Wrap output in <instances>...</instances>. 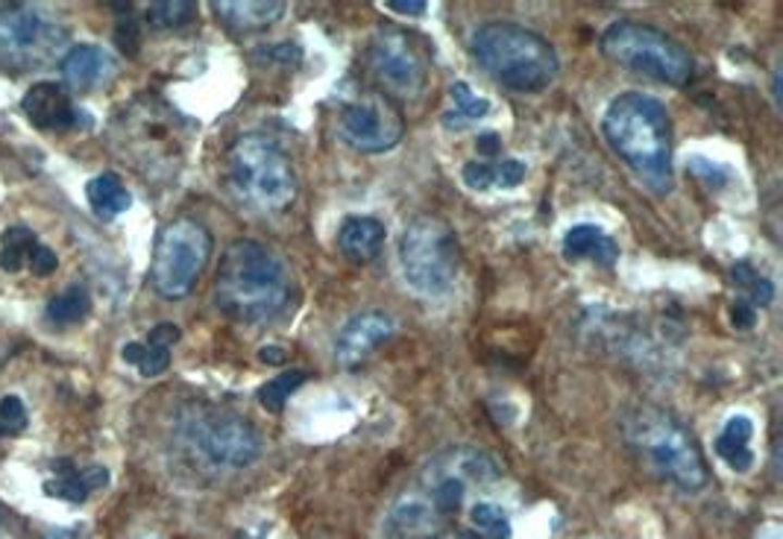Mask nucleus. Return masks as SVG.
<instances>
[{
	"label": "nucleus",
	"mask_w": 783,
	"mask_h": 539,
	"mask_svg": "<svg viewBox=\"0 0 783 539\" xmlns=\"http://www.w3.org/2000/svg\"><path fill=\"white\" fill-rule=\"evenodd\" d=\"M610 150L655 193L672 191V121L658 97L625 91L610 100L601 117Z\"/></svg>",
	"instance_id": "f257e3e1"
},
{
	"label": "nucleus",
	"mask_w": 783,
	"mask_h": 539,
	"mask_svg": "<svg viewBox=\"0 0 783 539\" xmlns=\"http://www.w3.org/2000/svg\"><path fill=\"white\" fill-rule=\"evenodd\" d=\"M294 297L285 261L259 241L226 247L214 276V305L238 323H268L288 309Z\"/></svg>",
	"instance_id": "f03ea898"
},
{
	"label": "nucleus",
	"mask_w": 783,
	"mask_h": 539,
	"mask_svg": "<svg viewBox=\"0 0 783 539\" xmlns=\"http://www.w3.org/2000/svg\"><path fill=\"white\" fill-rule=\"evenodd\" d=\"M470 50L487 77H494L499 86L520 95L546 91L561 71L558 50L551 48L540 33L513 21L482 24L473 33Z\"/></svg>",
	"instance_id": "7ed1b4c3"
},
{
	"label": "nucleus",
	"mask_w": 783,
	"mask_h": 539,
	"mask_svg": "<svg viewBox=\"0 0 783 539\" xmlns=\"http://www.w3.org/2000/svg\"><path fill=\"white\" fill-rule=\"evenodd\" d=\"M622 434L631 452L658 475L660 481L678 490L696 492L707 487L710 472L701 457V449L681 419L660 408L643 404L622 416Z\"/></svg>",
	"instance_id": "20e7f679"
},
{
	"label": "nucleus",
	"mask_w": 783,
	"mask_h": 539,
	"mask_svg": "<svg viewBox=\"0 0 783 539\" xmlns=\"http://www.w3.org/2000/svg\"><path fill=\"white\" fill-rule=\"evenodd\" d=\"M226 185L256 212H282L297 197V171L271 135H241L226 153Z\"/></svg>",
	"instance_id": "39448f33"
},
{
	"label": "nucleus",
	"mask_w": 783,
	"mask_h": 539,
	"mask_svg": "<svg viewBox=\"0 0 783 539\" xmlns=\"http://www.w3.org/2000/svg\"><path fill=\"white\" fill-rule=\"evenodd\" d=\"M601 53L619 67H629L639 77L658 79L663 86H687L696 74V62L681 41L663 29L639 21H617L599 39Z\"/></svg>",
	"instance_id": "423d86ee"
},
{
	"label": "nucleus",
	"mask_w": 783,
	"mask_h": 539,
	"mask_svg": "<svg viewBox=\"0 0 783 539\" xmlns=\"http://www.w3.org/2000/svg\"><path fill=\"white\" fill-rule=\"evenodd\" d=\"M399 267L408 288L420 297H444L461 270V247L452 226L432 214L414 217L399 238Z\"/></svg>",
	"instance_id": "0eeeda50"
},
{
	"label": "nucleus",
	"mask_w": 783,
	"mask_h": 539,
	"mask_svg": "<svg viewBox=\"0 0 783 539\" xmlns=\"http://www.w3.org/2000/svg\"><path fill=\"white\" fill-rule=\"evenodd\" d=\"M212 235L203 223L191 217L167 223L156 238L153 267H150L156 293L165 299L188 297L212 259Z\"/></svg>",
	"instance_id": "6e6552de"
},
{
	"label": "nucleus",
	"mask_w": 783,
	"mask_h": 539,
	"mask_svg": "<svg viewBox=\"0 0 783 539\" xmlns=\"http://www.w3.org/2000/svg\"><path fill=\"white\" fill-rule=\"evenodd\" d=\"M188 452L212 469H247L259 461L261 437L250 419L229 411H200L183 425Z\"/></svg>",
	"instance_id": "1a4fd4ad"
},
{
	"label": "nucleus",
	"mask_w": 783,
	"mask_h": 539,
	"mask_svg": "<svg viewBox=\"0 0 783 539\" xmlns=\"http://www.w3.org/2000/svg\"><path fill=\"white\" fill-rule=\"evenodd\" d=\"M368 62L390 95L408 100L423 95L428 83V59L417 41V33H408L397 24H378L370 36Z\"/></svg>",
	"instance_id": "9d476101"
},
{
	"label": "nucleus",
	"mask_w": 783,
	"mask_h": 539,
	"mask_svg": "<svg viewBox=\"0 0 783 539\" xmlns=\"http://www.w3.org/2000/svg\"><path fill=\"white\" fill-rule=\"evenodd\" d=\"M402 133H406V121L399 115V109L378 91L356 97L340 109L338 138L356 153H387L402 141Z\"/></svg>",
	"instance_id": "9b49d317"
},
{
	"label": "nucleus",
	"mask_w": 783,
	"mask_h": 539,
	"mask_svg": "<svg viewBox=\"0 0 783 539\" xmlns=\"http://www.w3.org/2000/svg\"><path fill=\"white\" fill-rule=\"evenodd\" d=\"M62 39V29L50 24L39 10L12 3L0 7V65L29 71L39 67Z\"/></svg>",
	"instance_id": "f8f14e48"
},
{
	"label": "nucleus",
	"mask_w": 783,
	"mask_h": 539,
	"mask_svg": "<svg viewBox=\"0 0 783 539\" xmlns=\"http://www.w3.org/2000/svg\"><path fill=\"white\" fill-rule=\"evenodd\" d=\"M394 317L387 311L370 309L358 311L356 317L349 319L347 326L338 331L335 340V358L340 366H358L364 364L373 352H376L385 340L394 335Z\"/></svg>",
	"instance_id": "ddd939ff"
},
{
	"label": "nucleus",
	"mask_w": 783,
	"mask_h": 539,
	"mask_svg": "<svg viewBox=\"0 0 783 539\" xmlns=\"http://www.w3.org/2000/svg\"><path fill=\"white\" fill-rule=\"evenodd\" d=\"M24 115L36 129H45V133H65V129H74L79 121V112L71 100V91L62 83H36L24 95Z\"/></svg>",
	"instance_id": "4468645a"
},
{
	"label": "nucleus",
	"mask_w": 783,
	"mask_h": 539,
	"mask_svg": "<svg viewBox=\"0 0 783 539\" xmlns=\"http://www.w3.org/2000/svg\"><path fill=\"white\" fill-rule=\"evenodd\" d=\"M385 238L387 231L382 221L368 217V214H356V217H347V221L340 223L338 250L352 264H368V261H373L382 252Z\"/></svg>",
	"instance_id": "2eb2a0df"
},
{
	"label": "nucleus",
	"mask_w": 783,
	"mask_h": 539,
	"mask_svg": "<svg viewBox=\"0 0 783 539\" xmlns=\"http://www.w3.org/2000/svg\"><path fill=\"white\" fill-rule=\"evenodd\" d=\"M53 478L45 484V492L48 496H57L62 501H71V504H83V501L91 496V490H100L107 487L109 472L103 466H91V469H77L69 457H59L53 461Z\"/></svg>",
	"instance_id": "dca6fc26"
},
{
	"label": "nucleus",
	"mask_w": 783,
	"mask_h": 539,
	"mask_svg": "<svg viewBox=\"0 0 783 539\" xmlns=\"http://www.w3.org/2000/svg\"><path fill=\"white\" fill-rule=\"evenodd\" d=\"M59 67H62V77H65L69 91L71 88L74 91H88L112 71V59L107 57V50L97 48V45H77V48H71L62 57Z\"/></svg>",
	"instance_id": "f3484780"
},
{
	"label": "nucleus",
	"mask_w": 783,
	"mask_h": 539,
	"mask_svg": "<svg viewBox=\"0 0 783 539\" xmlns=\"http://www.w3.org/2000/svg\"><path fill=\"white\" fill-rule=\"evenodd\" d=\"M563 259H591L596 261V264H601V267H613L619 259V247L608 231L599 229L596 223H581V226H572V229L563 235Z\"/></svg>",
	"instance_id": "a211bd4d"
},
{
	"label": "nucleus",
	"mask_w": 783,
	"mask_h": 539,
	"mask_svg": "<svg viewBox=\"0 0 783 539\" xmlns=\"http://www.w3.org/2000/svg\"><path fill=\"white\" fill-rule=\"evenodd\" d=\"M525 164L517 159H505V162H467L461 167V179L470 191H511L517 185L525 183Z\"/></svg>",
	"instance_id": "6ab92c4d"
},
{
	"label": "nucleus",
	"mask_w": 783,
	"mask_h": 539,
	"mask_svg": "<svg viewBox=\"0 0 783 539\" xmlns=\"http://www.w3.org/2000/svg\"><path fill=\"white\" fill-rule=\"evenodd\" d=\"M217 18L235 33H252V29H268L285 15V3L279 0H244V3H212Z\"/></svg>",
	"instance_id": "aec40b11"
},
{
	"label": "nucleus",
	"mask_w": 783,
	"mask_h": 539,
	"mask_svg": "<svg viewBox=\"0 0 783 539\" xmlns=\"http://www.w3.org/2000/svg\"><path fill=\"white\" fill-rule=\"evenodd\" d=\"M751 437H755V423L743 414L731 416L722 434L716 437V454L734 472H748L755 466Z\"/></svg>",
	"instance_id": "412c9836"
},
{
	"label": "nucleus",
	"mask_w": 783,
	"mask_h": 539,
	"mask_svg": "<svg viewBox=\"0 0 783 539\" xmlns=\"http://www.w3.org/2000/svg\"><path fill=\"white\" fill-rule=\"evenodd\" d=\"M86 193L100 221H115L117 214H124L126 209L133 205V193L126 191L117 174L95 176V179L88 183Z\"/></svg>",
	"instance_id": "4be33fe9"
},
{
	"label": "nucleus",
	"mask_w": 783,
	"mask_h": 539,
	"mask_svg": "<svg viewBox=\"0 0 783 539\" xmlns=\"http://www.w3.org/2000/svg\"><path fill=\"white\" fill-rule=\"evenodd\" d=\"M91 311V297H88L86 288H65L62 293L50 299L48 309H45V317L53 323V326H74V323H83Z\"/></svg>",
	"instance_id": "5701e85b"
},
{
	"label": "nucleus",
	"mask_w": 783,
	"mask_h": 539,
	"mask_svg": "<svg viewBox=\"0 0 783 539\" xmlns=\"http://www.w3.org/2000/svg\"><path fill=\"white\" fill-rule=\"evenodd\" d=\"M36 243H39L36 235H33V229H27L24 223H21V226H10V229L3 231V238H0V267L10 270V273H18Z\"/></svg>",
	"instance_id": "b1692460"
},
{
	"label": "nucleus",
	"mask_w": 783,
	"mask_h": 539,
	"mask_svg": "<svg viewBox=\"0 0 783 539\" xmlns=\"http://www.w3.org/2000/svg\"><path fill=\"white\" fill-rule=\"evenodd\" d=\"M470 522H473V530L482 539H511L513 534L508 513L494 501H475L470 507Z\"/></svg>",
	"instance_id": "393cba45"
},
{
	"label": "nucleus",
	"mask_w": 783,
	"mask_h": 539,
	"mask_svg": "<svg viewBox=\"0 0 783 539\" xmlns=\"http://www.w3.org/2000/svg\"><path fill=\"white\" fill-rule=\"evenodd\" d=\"M306 378H309V373H302V369H288V373L271 378L268 385L259 387L261 408H268L271 414H282V411H285V402L306 385Z\"/></svg>",
	"instance_id": "a878e982"
},
{
	"label": "nucleus",
	"mask_w": 783,
	"mask_h": 539,
	"mask_svg": "<svg viewBox=\"0 0 783 539\" xmlns=\"http://www.w3.org/2000/svg\"><path fill=\"white\" fill-rule=\"evenodd\" d=\"M121 355H124L126 364L136 366L145 378L162 376L171 366V349L153 347V343H126Z\"/></svg>",
	"instance_id": "bb28decb"
},
{
	"label": "nucleus",
	"mask_w": 783,
	"mask_h": 539,
	"mask_svg": "<svg viewBox=\"0 0 783 539\" xmlns=\"http://www.w3.org/2000/svg\"><path fill=\"white\" fill-rule=\"evenodd\" d=\"M197 18V3L188 0H162L147 7V24L153 29H179Z\"/></svg>",
	"instance_id": "cd10ccee"
},
{
	"label": "nucleus",
	"mask_w": 783,
	"mask_h": 539,
	"mask_svg": "<svg viewBox=\"0 0 783 539\" xmlns=\"http://www.w3.org/2000/svg\"><path fill=\"white\" fill-rule=\"evenodd\" d=\"M687 171L696 176L698 183L707 185L710 191H725L728 185L734 183V171L722 162H713V159H707V155H693L687 162Z\"/></svg>",
	"instance_id": "c85d7f7f"
},
{
	"label": "nucleus",
	"mask_w": 783,
	"mask_h": 539,
	"mask_svg": "<svg viewBox=\"0 0 783 539\" xmlns=\"http://www.w3.org/2000/svg\"><path fill=\"white\" fill-rule=\"evenodd\" d=\"M449 95H452V103H455V112L467 121H478L490 112V100L487 97H478L473 88L467 86L464 79H458L449 86Z\"/></svg>",
	"instance_id": "c756f323"
},
{
	"label": "nucleus",
	"mask_w": 783,
	"mask_h": 539,
	"mask_svg": "<svg viewBox=\"0 0 783 539\" xmlns=\"http://www.w3.org/2000/svg\"><path fill=\"white\" fill-rule=\"evenodd\" d=\"M27 428V408L21 402L18 396H7L0 399V431L7 434H21Z\"/></svg>",
	"instance_id": "7c9ffc66"
},
{
	"label": "nucleus",
	"mask_w": 783,
	"mask_h": 539,
	"mask_svg": "<svg viewBox=\"0 0 783 539\" xmlns=\"http://www.w3.org/2000/svg\"><path fill=\"white\" fill-rule=\"evenodd\" d=\"M29 270L36 273V276H50V273H57L59 267V259H57V252L50 250V247H45V243H36L33 247V252H29V259H27Z\"/></svg>",
	"instance_id": "2f4dec72"
},
{
	"label": "nucleus",
	"mask_w": 783,
	"mask_h": 539,
	"mask_svg": "<svg viewBox=\"0 0 783 539\" xmlns=\"http://www.w3.org/2000/svg\"><path fill=\"white\" fill-rule=\"evenodd\" d=\"M115 41H117V48H121V53H126V57H136V50H138V27H136V21L129 18V10L124 12V21L117 24Z\"/></svg>",
	"instance_id": "473e14b6"
},
{
	"label": "nucleus",
	"mask_w": 783,
	"mask_h": 539,
	"mask_svg": "<svg viewBox=\"0 0 783 539\" xmlns=\"http://www.w3.org/2000/svg\"><path fill=\"white\" fill-rule=\"evenodd\" d=\"M183 337V331H179V326H174V323H159V326L147 335V343H153V347H165L171 349Z\"/></svg>",
	"instance_id": "72a5a7b5"
},
{
	"label": "nucleus",
	"mask_w": 783,
	"mask_h": 539,
	"mask_svg": "<svg viewBox=\"0 0 783 539\" xmlns=\"http://www.w3.org/2000/svg\"><path fill=\"white\" fill-rule=\"evenodd\" d=\"M731 323H734V328H739V331H748V328H755L757 323V309H751L745 299H736V305H731Z\"/></svg>",
	"instance_id": "f704fd0d"
},
{
	"label": "nucleus",
	"mask_w": 783,
	"mask_h": 539,
	"mask_svg": "<svg viewBox=\"0 0 783 539\" xmlns=\"http://www.w3.org/2000/svg\"><path fill=\"white\" fill-rule=\"evenodd\" d=\"M385 7L399 12V15H423L428 10V3H423V0H387Z\"/></svg>",
	"instance_id": "c9c22d12"
},
{
	"label": "nucleus",
	"mask_w": 783,
	"mask_h": 539,
	"mask_svg": "<svg viewBox=\"0 0 783 539\" xmlns=\"http://www.w3.org/2000/svg\"><path fill=\"white\" fill-rule=\"evenodd\" d=\"M417 539H482V537L470 528H458V525L449 528V525H446V528L435 530V534H426V537H417Z\"/></svg>",
	"instance_id": "e433bc0d"
},
{
	"label": "nucleus",
	"mask_w": 783,
	"mask_h": 539,
	"mask_svg": "<svg viewBox=\"0 0 783 539\" xmlns=\"http://www.w3.org/2000/svg\"><path fill=\"white\" fill-rule=\"evenodd\" d=\"M478 147H482L487 155H496L499 153V135H494V133L482 135V138H478Z\"/></svg>",
	"instance_id": "4c0bfd02"
},
{
	"label": "nucleus",
	"mask_w": 783,
	"mask_h": 539,
	"mask_svg": "<svg viewBox=\"0 0 783 539\" xmlns=\"http://www.w3.org/2000/svg\"><path fill=\"white\" fill-rule=\"evenodd\" d=\"M261 361H268V364H285V352L276 347H268V349H261L259 352Z\"/></svg>",
	"instance_id": "58836bf2"
},
{
	"label": "nucleus",
	"mask_w": 783,
	"mask_h": 539,
	"mask_svg": "<svg viewBox=\"0 0 783 539\" xmlns=\"http://www.w3.org/2000/svg\"><path fill=\"white\" fill-rule=\"evenodd\" d=\"M0 539H18L15 528L10 525V516H7L3 511H0Z\"/></svg>",
	"instance_id": "ea45409f"
}]
</instances>
